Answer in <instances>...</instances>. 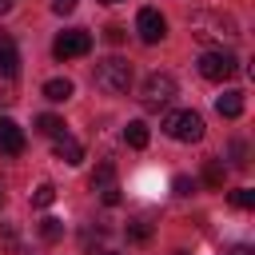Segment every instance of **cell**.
<instances>
[{"label": "cell", "instance_id": "28", "mask_svg": "<svg viewBox=\"0 0 255 255\" xmlns=\"http://www.w3.org/2000/svg\"><path fill=\"white\" fill-rule=\"evenodd\" d=\"M100 4H124V0H100Z\"/></svg>", "mask_w": 255, "mask_h": 255}, {"label": "cell", "instance_id": "23", "mask_svg": "<svg viewBox=\"0 0 255 255\" xmlns=\"http://www.w3.org/2000/svg\"><path fill=\"white\" fill-rule=\"evenodd\" d=\"M72 8H76V0H52V12H56V16H68Z\"/></svg>", "mask_w": 255, "mask_h": 255}, {"label": "cell", "instance_id": "6", "mask_svg": "<svg viewBox=\"0 0 255 255\" xmlns=\"http://www.w3.org/2000/svg\"><path fill=\"white\" fill-rule=\"evenodd\" d=\"M88 52H92V32H84V28L60 32L56 44H52V56L56 60H76V56H88Z\"/></svg>", "mask_w": 255, "mask_h": 255}, {"label": "cell", "instance_id": "1", "mask_svg": "<svg viewBox=\"0 0 255 255\" xmlns=\"http://www.w3.org/2000/svg\"><path fill=\"white\" fill-rule=\"evenodd\" d=\"M187 28H191V36L199 44H215V48L239 40V20L231 12H223V8H199V12H191Z\"/></svg>", "mask_w": 255, "mask_h": 255}, {"label": "cell", "instance_id": "29", "mask_svg": "<svg viewBox=\"0 0 255 255\" xmlns=\"http://www.w3.org/2000/svg\"><path fill=\"white\" fill-rule=\"evenodd\" d=\"M171 255H187V251H183V247H179V251H171Z\"/></svg>", "mask_w": 255, "mask_h": 255}, {"label": "cell", "instance_id": "26", "mask_svg": "<svg viewBox=\"0 0 255 255\" xmlns=\"http://www.w3.org/2000/svg\"><path fill=\"white\" fill-rule=\"evenodd\" d=\"M227 255H255V251H251V247H247V243H239V247H231V251H227Z\"/></svg>", "mask_w": 255, "mask_h": 255}, {"label": "cell", "instance_id": "27", "mask_svg": "<svg viewBox=\"0 0 255 255\" xmlns=\"http://www.w3.org/2000/svg\"><path fill=\"white\" fill-rule=\"evenodd\" d=\"M4 12H12V0H0V16H4Z\"/></svg>", "mask_w": 255, "mask_h": 255}, {"label": "cell", "instance_id": "13", "mask_svg": "<svg viewBox=\"0 0 255 255\" xmlns=\"http://www.w3.org/2000/svg\"><path fill=\"white\" fill-rule=\"evenodd\" d=\"M223 179H227V163H223V159H207V163H203V183H207L211 191H219Z\"/></svg>", "mask_w": 255, "mask_h": 255}, {"label": "cell", "instance_id": "22", "mask_svg": "<svg viewBox=\"0 0 255 255\" xmlns=\"http://www.w3.org/2000/svg\"><path fill=\"white\" fill-rule=\"evenodd\" d=\"M231 163H235V167H247V163H251V159H247V143H243V139H231Z\"/></svg>", "mask_w": 255, "mask_h": 255}, {"label": "cell", "instance_id": "24", "mask_svg": "<svg viewBox=\"0 0 255 255\" xmlns=\"http://www.w3.org/2000/svg\"><path fill=\"white\" fill-rule=\"evenodd\" d=\"M100 199H104V203H108V207H116V203H120V187H108V191H104V195H100Z\"/></svg>", "mask_w": 255, "mask_h": 255}, {"label": "cell", "instance_id": "18", "mask_svg": "<svg viewBox=\"0 0 255 255\" xmlns=\"http://www.w3.org/2000/svg\"><path fill=\"white\" fill-rule=\"evenodd\" d=\"M52 203H56V187L52 183H40L32 191V207H52Z\"/></svg>", "mask_w": 255, "mask_h": 255}, {"label": "cell", "instance_id": "10", "mask_svg": "<svg viewBox=\"0 0 255 255\" xmlns=\"http://www.w3.org/2000/svg\"><path fill=\"white\" fill-rule=\"evenodd\" d=\"M20 72V52H16V44H12V36H4L0 32V76H16Z\"/></svg>", "mask_w": 255, "mask_h": 255}, {"label": "cell", "instance_id": "5", "mask_svg": "<svg viewBox=\"0 0 255 255\" xmlns=\"http://www.w3.org/2000/svg\"><path fill=\"white\" fill-rule=\"evenodd\" d=\"M239 72V60H235V52H227V48H211V52H203L199 56V76L203 80H231Z\"/></svg>", "mask_w": 255, "mask_h": 255}, {"label": "cell", "instance_id": "25", "mask_svg": "<svg viewBox=\"0 0 255 255\" xmlns=\"http://www.w3.org/2000/svg\"><path fill=\"white\" fill-rule=\"evenodd\" d=\"M104 36H108V44H120V40H124V28H116V24H112Z\"/></svg>", "mask_w": 255, "mask_h": 255}, {"label": "cell", "instance_id": "4", "mask_svg": "<svg viewBox=\"0 0 255 255\" xmlns=\"http://www.w3.org/2000/svg\"><path fill=\"white\" fill-rule=\"evenodd\" d=\"M175 80L167 76V72H151L147 80H143V92H139V104L147 108V112H159V108H167L171 100H175Z\"/></svg>", "mask_w": 255, "mask_h": 255}, {"label": "cell", "instance_id": "16", "mask_svg": "<svg viewBox=\"0 0 255 255\" xmlns=\"http://www.w3.org/2000/svg\"><path fill=\"white\" fill-rule=\"evenodd\" d=\"M64 128H68V124H64L60 116H48V112H44V116L36 120V131H40V135H48V139H56V135H64Z\"/></svg>", "mask_w": 255, "mask_h": 255}, {"label": "cell", "instance_id": "19", "mask_svg": "<svg viewBox=\"0 0 255 255\" xmlns=\"http://www.w3.org/2000/svg\"><path fill=\"white\" fill-rule=\"evenodd\" d=\"M231 203H235L239 211H251V207H255V191H251V187H235V191H231Z\"/></svg>", "mask_w": 255, "mask_h": 255}, {"label": "cell", "instance_id": "17", "mask_svg": "<svg viewBox=\"0 0 255 255\" xmlns=\"http://www.w3.org/2000/svg\"><path fill=\"white\" fill-rule=\"evenodd\" d=\"M151 239V223L147 219H131L128 223V243H147Z\"/></svg>", "mask_w": 255, "mask_h": 255}, {"label": "cell", "instance_id": "30", "mask_svg": "<svg viewBox=\"0 0 255 255\" xmlns=\"http://www.w3.org/2000/svg\"><path fill=\"white\" fill-rule=\"evenodd\" d=\"M100 255H120V251H100Z\"/></svg>", "mask_w": 255, "mask_h": 255}, {"label": "cell", "instance_id": "14", "mask_svg": "<svg viewBox=\"0 0 255 255\" xmlns=\"http://www.w3.org/2000/svg\"><path fill=\"white\" fill-rule=\"evenodd\" d=\"M72 92H76V88H72V80H60V76L44 84V100H52V104H64Z\"/></svg>", "mask_w": 255, "mask_h": 255}, {"label": "cell", "instance_id": "8", "mask_svg": "<svg viewBox=\"0 0 255 255\" xmlns=\"http://www.w3.org/2000/svg\"><path fill=\"white\" fill-rule=\"evenodd\" d=\"M0 151H8V155H20L24 151V131L8 116H0Z\"/></svg>", "mask_w": 255, "mask_h": 255}, {"label": "cell", "instance_id": "11", "mask_svg": "<svg viewBox=\"0 0 255 255\" xmlns=\"http://www.w3.org/2000/svg\"><path fill=\"white\" fill-rule=\"evenodd\" d=\"M215 112H219L223 120H239V116H243V92H235V88L223 92V96L215 100Z\"/></svg>", "mask_w": 255, "mask_h": 255}, {"label": "cell", "instance_id": "2", "mask_svg": "<svg viewBox=\"0 0 255 255\" xmlns=\"http://www.w3.org/2000/svg\"><path fill=\"white\" fill-rule=\"evenodd\" d=\"M96 84L108 92V96H124L131 88V64L120 60V56H108L96 64Z\"/></svg>", "mask_w": 255, "mask_h": 255}, {"label": "cell", "instance_id": "31", "mask_svg": "<svg viewBox=\"0 0 255 255\" xmlns=\"http://www.w3.org/2000/svg\"><path fill=\"white\" fill-rule=\"evenodd\" d=\"M0 203H4V191H0Z\"/></svg>", "mask_w": 255, "mask_h": 255}, {"label": "cell", "instance_id": "12", "mask_svg": "<svg viewBox=\"0 0 255 255\" xmlns=\"http://www.w3.org/2000/svg\"><path fill=\"white\" fill-rule=\"evenodd\" d=\"M147 139H151V131H147L143 120H131V124L124 128V143H128V147H147Z\"/></svg>", "mask_w": 255, "mask_h": 255}, {"label": "cell", "instance_id": "3", "mask_svg": "<svg viewBox=\"0 0 255 255\" xmlns=\"http://www.w3.org/2000/svg\"><path fill=\"white\" fill-rule=\"evenodd\" d=\"M163 131H167L171 139H179V143H195V139H203V116L191 112V108L167 112V116H163Z\"/></svg>", "mask_w": 255, "mask_h": 255}, {"label": "cell", "instance_id": "9", "mask_svg": "<svg viewBox=\"0 0 255 255\" xmlns=\"http://www.w3.org/2000/svg\"><path fill=\"white\" fill-rule=\"evenodd\" d=\"M52 151H56V159H64V163H72V167H76V163L84 159V147H80V143H76V139H72L68 131L52 139Z\"/></svg>", "mask_w": 255, "mask_h": 255}, {"label": "cell", "instance_id": "21", "mask_svg": "<svg viewBox=\"0 0 255 255\" xmlns=\"http://www.w3.org/2000/svg\"><path fill=\"white\" fill-rule=\"evenodd\" d=\"M195 187H199V179H191V175H175V179H171V191H175V195H191Z\"/></svg>", "mask_w": 255, "mask_h": 255}, {"label": "cell", "instance_id": "20", "mask_svg": "<svg viewBox=\"0 0 255 255\" xmlns=\"http://www.w3.org/2000/svg\"><path fill=\"white\" fill-rule=\"evenodd\" d=\"M40 235H44V243L64 239V223H60V219H44V223H40Z\"/></svg>", "mask_w": 255, "mask_h": 255}, {"label": "cell", "instance_id": "7", "mask_svg": "<svg viewBox=\"0 0 255 255\" xmlns=\"http://www.w3.org/2000/svg\"><path fill=\"white\" fill-rule=\"evenodd\" d=\"M135 32H139L143 44H159V40L167 36V20H163V12H159V8H139V16H135Z\"/></svg>", "mask_w": 255, "mask_h": 255}, {"label": "cell", "instance_id": "15", "mask_svg": "<svg viewBox=\"0 0 255 255\" xmlns=\"http://www.w3.org/2000/svg\"><path fill=\"white\" fill-rule=\"evenodd\" d=\"M108 187H116V163H108V159H104V163L96 167V175H92V191H100V195H104Z\"/></svg>", "mask_w": 255, "mask_h": 255}]
</instances>
